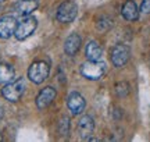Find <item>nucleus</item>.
<instances>
[{
  "instance_id": "obj_1",
  "label": "nucleus",
  "mask_w": 150,
  "mask_h": 142,
  "mask_svg": "<svg viewBox=\"0 0 150 142\" xmlns=\"http://www.w3.org/2000/svg\"><path fill=\"white\" fill-rule=\"evenodd\" d=\"M27 89V82L24 78H18L14 81L4 84L1 89V96L8 102H18Z\"/></svg>"
},
{
  "instance_id": "obj_2",
  "label": "nucleus",
  "mask_w": 150,
  "mask_h": 142,
  "mask_svg": "<svg viewBox=\"0 0 150 142\" xmlns=\"http://www.w3.org/2000/svg\"><path fill=\"white\" fill-rule=\"evenodd\" d=\"M106 71H107V67L100 60L99 61L88 60L81 66V74H82V77H85L86 80H91V81L100 80L106 74Z\"/></svg>"
},
{
  "instance_id": "obj_3",
  "label": "nucleus",
  "mask_w": 150,
  "mask_h": 142,
  "mask_svg": "<svg viewBox=\"0 0 150 142\" xmlns=\"http://www.w3.org/2000/svg\"><path fill=\"white\" fill-rule=\"evenodd\" d=\"M49 72H50V66H49L46 61L39 60V61H33L32 64L28 68V78L29 81L33 84H43V82L47 80Z\"/></svg>"
},
{
  "instance_id": "obj_4",
  "label": "nucleus",
  "mask_w": 150,
  "mask_h": 142,
  "mask_svg": "<svg viewBox=\"0 0 150 142\" xmlns=\"http://www.w3.org/2000/svg\"><path fill=\"white\" fill-rule=\"evenodd\" d=\"M38 27V20L32 16H25L22 17V20L20 22H17V28L16 32H14V36H16L18 40H24V39L29 38L35 29Z\"/></svg>"
},
{
  "instance_id": "obj_5",
  "label": "nucleus",
  "mask_w": 150,
  "mask_h": 142,
  "mask_svg": "<svg viewBox=\"0 0 150 142\" xmlns=\"http://www.w3.org/2000/svg\"><path fill=\"white\" fill-rule=\"evenodd\" d=\"M76 14H78V6L72 0H65L59 6V9L56 11V18L59 22L68 24L76 18Z\"/></svg>"
},
{
  "instance_id": "obj_6",
  "label": "nucleus",
  "mask_w": 150,
  "mask_h": 142,
  "mask_svg": "<svg viewBox=\"0 0 150 142\" xmlns=\"http://www.w3.org/2000/svg\"><path fill=\"white\" fill-rule=\"evenodd\" d=\"M110 60H111L112 66L117 67V68L124 67L129 60V49H128V46L121 45V43L115 45V46L111 49V52H110Z\"/></svg>"
},
{
  "instance_id": "obj_7",
  "label": "nucleus",
  "mask_w": 150,
  "mask_h": 142,
  "mask_svg": "<svg viewBox=\"0 0 150 142\" xmlns=\"http://www.w3.org/2000/svg\"><path fill=\"white\" fill-rule=\"evenodd\" d=\"M78 132L82 141H89L95 132V120L89 114H85L81 117L78 123Z\"/></svg>"
},
{
  "instance_id": "obj_8",
  "label": "nucleus",
  "mask_w": 150,
  "mask_h": 142,
  "mask_svg": "<svg viewBox=\"0 0 150 142\" xmlns=\"http://www.w3.org/2000/svg\"><path fill=\"white\" fill-rule=\"evenodd\" d=\"M56 96H57V91L53 87L43 88L42 91L39 92V95L36 96V100H35L36 107L39 110H43V109H46V107H49L50 104L53 103Z\"/></svg>"
},
{
  "instance_id": "obj_9",
  "label": "nucleus",
  "mask_w": 150,
  "mask_h": 142,
  "mask_svg": "<svg viewBox=\"0 0 150 142\" xmlns=\"http://www.w3.org/2000/svg\"><path fill=\"white\" fill-rule=\"evenodd\" d=\"M67 106L74 116L81 114L86 107V100L79 92H71L67 98Z\"/></svg>"
},
{
  "instance_id": "obj_10",
  "label": "nucleus",
  "mask_w": 150,
  "mask_h": 142,
  "mask_svg": "<svg viewBox=\"0 0 150 142\" xmlns=\"http://www.w3.org/2000/svg\"><path fill=\"white\" fill-rule=\"evenodd\" d=\"M17 28V20L13 16H4L0 18V39L11 38Z\"/></svg>"
},
{
  "instance_id": "obj_11",
  "label": "nucleus",
  "mask_w": 150,
  "mask_h": 142,
  "mask_svg": "<svg viewBox=\"0 0 150 142\" xmlns=\"http://www.w3.org/2000/svg\"><path fill=\"white\" fill-rule=\"evenodd\" d=\"M81 45H82V39L78 33H71L67 36L64 42V52L67 56H70V57H74L76 53H78V50L81 49Z\"/></svg>"
},
{
  "instance_id": "obj_12",
  "label": "nucleus",
  "mask_w": 150,
  "mask_h": 142,
  "mask_svg": "<svg viewBox=\"0 0 150 142\" xmlns=\"http://www.w3.org/2000/svg\"><path fill=\"white\" fill-rule=\"evenodd\" d=\"M121 16L127 21H136L139 18V7L136 6L134 0H127L121 7Z\"/></svg>"
},
{
  "instance_id": "obj_13",
  "label": "nucleus",
  "mask_w": 150,
  "mask_h": 142,
  "mask_svg": "<svg viewBox=\"0 0 150 142\" xmlns=\"http://www.w3.org/2000/svg\"><path fill=\"white\" fill-rule=\"evenodd\" d=\"M38 6H39L38 0H20L16 4V11L21 17L31 16L38 9Z\"/></svg>"
},
{
  "instance_id": "obj_14",
  "label": "nucleus",
  "mask_w": 150,
  "mask_h": 142,
  "mask_svg": "<svg viewBox=\"0 0 150 142\" xmlns=\"http://www.w3.org/2000/svg\"><path fill=\"white\" fill-rule=\"evenodd\" d=\"M85 55L88 60L99 61L103 56V49H102V46H100V43L97 40H91L89 43L86 45Z\"/></svg>"
},
{
  "instance_id": "obj_15",
  "label": "nucleus",
  "mask_w": 150,
  "mask_h": 142,
  "mask_svg": "<svg viewBox=\"0 0 150 142\" xmlns=\"http://www.w3.org/2000/svg\"><path fill=\"white\" fill-rule=\"evenodd\" d=\"M16 77V70L10 64H0V84H8L14 81Z\"/></svg>"
},
{
  "instance_id": "obj_16",
  "label": "nucleus",
  "mask_w": 150,
  "mask_h": 142,
  "mask_svg": "<svg viewBox=\"0 0 150 142\" xmlns=\"http://www.w3.org/2000/svg\"><path fill=\"white\" fill-rule=\"evenodd\" d=\"M111 27H112V20L110 18V17L102 16L96 20V28L99 29V31H102V32L111 29Z\"/></svg>"
},
{
  "instance_id": "obj_17",
  "label": "nucleus",
  "mask_w": 150,
  "mask_h": 142,
  "mask_svg": "<svg viewBox=\"0 0 150 142\" xmlns=\"http://www.w3.org/2000/svg\"><path fill=\"white\" fill-rule=\"evenodd\" d=\"M70 127H71V121H70V117H61L59 121V134L63 135V137H67L70 134Z\"/></svg>"
},
{
  "instance_id": "obj_18",
  "label": "nucleus",
  "mask_w": 150,
  "mask_h": 142,
  "mask_svg": "<svg viewBox=\"0 0 150 142\" xmlns=\"http://www.w3.org/2000/svg\"><path fill=\"white\" fill-rule=\"evenodd\" d=\"M129 92H131V87L127 81H121L115 85V93H117L118 98H127Z\"/></svg>"
},
{
  "instance_id": "obj_19",
  "label": "nucleus",
  "mask_w": 150,
  "mask_h": 142,
  "mask_svg": "<svg viewBox=\"0 0 150 142\" xmlns=\"http://www.w3.org/2000/svg\"><path fill=\"white\" fill-rule=\"evenodd\" d=\"M139 11L143 14H150V0H142Z\"/></svg>"
},
{
  "instance_id": "obj_20",
  "label": "nucleus",
  "mask_w": 150,
  "mask_h": 142,
  "mask_svg": "<svg viewBox=\"0 0 150 142\" xmlns=\"http://www.w3.org/2000/svg\"><path fill=\"white\" fill-rule=\"evenodd\" d=\"M3 116H4V110H3V107L0 106V120L3 119Z\"/></svg>"
},
{
  "instance_id": "obj_21",
  "label": "nucleus",
  "mask_w": 150,
  "mask_h": 142,
  "mask_svg": "<svg viewBox=\"0 0 150 142\" xmlns=\"http://www.w3.org/2000/svg\"><path fill=\"white\" fill-rule=\"evenodd\" d=\"M1 1H4V0H0V3H1Z\"/></svg>"
},
{
  "instance_id": "obj_22",
  "label": "nucleus",
  "mask_w": 150,
  "mask_h": 142,
  "mask_svg": "<svg viewBox=\"0 0 150 142\" xmlns=\"http://www.w3.org/2000/svg\"><path fill=\"white\" fill-rule=\"evenodd\" d=\"M1 139H3V138H1V137H0V141H1Z\"/></svg>"
}]
</instances>
